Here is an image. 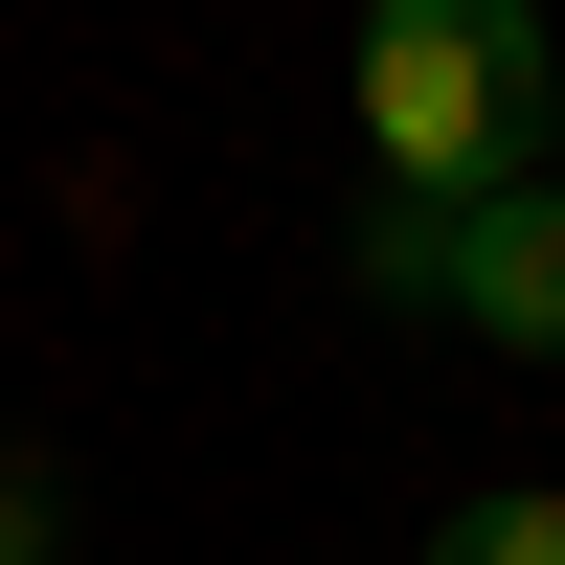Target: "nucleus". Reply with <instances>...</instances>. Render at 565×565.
<instances>
[{
  "label": "nucleus",
  "instance_id": "obj_1",
  "mask_svg": "<svg viewBox=\"0 0 565 565\" xmlns=\"http://www.w3.org/2000/svg\"><path fill=\"white\" fill-rule=\"evenodd\" d=\"M543 114H565L543 23H498V0H385V23H362V295L430 317L452 226L543 181Z\"/></svg>",
  "mask_w": 565,
  "mask_h": 565
},
{
  "label": "nucleus",
  "instance_id": "obj_2",
  "mask_svg": "<svg viewBox=\"0 0 565 565\" xmlns=\"http://www.w3.org/2000/svg\"><path fill=\"white\" fill-rule=\"evenodd\" d=\"M430 317H476V340H521V362H565V181H521V204H476V226H452Z\"/></svg>",
  "mask_w": 565,
  "mask_h": 565
},
{
  "label": "nucleus",
  "instance_id": "obj_3",
  "mask_svg": "<svg viewBox=\"0 0 565 565\" xmlns=\"http://www.w3.org/2000/svg\"><path fill=\"white\" fill-rule=\"evenodd\" d=\"M407 565H565V498H452Z\"/></svg>",
  "mask_w": 565,
  "mask_h": 565
},
{
  "label": "nucleus",
  "instance_id": "obj_4",
  "mask_svg": "<svg viewBox=\"0 0 565 565\" xmlns=\"http://www.w3.org/2000/svg\"><path fill=\"white\" fill-rule=\"evenodd\" d=\"M0 565H45V476H23V452H0Z\"/></svg>",
  "mask_w": 565,
  "mask_h": 565
},
{
  "label": "nucleus",
  "instance_id": "obj_5",
  "mask_svg": "<svg viewBox=\"0 0 565 565\" xmlns=\"http://www.w3.org/2000/svg\"><path fill=\"white\" fill-rule=\"evenodd\" d=\"M543 181H565V114H543Z\"/></svg>",
  "mask_w": 565,
  "mask_h": 565
}]
</instances>
